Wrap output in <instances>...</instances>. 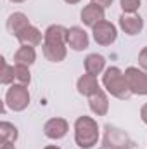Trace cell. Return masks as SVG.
I'll list each match as a JSON object with an SVG mask.
<instances>
[{"label": "cell", "instance_id": "1", "mask_svg": "<svg viewBox=\"0 0 147 149\" xmlns=\"http://www.w3.org/2000/svg\"><path fill=\"white\" fill-rule=\"evenodd\" d=\"M74 142L80 149H92L99 142V125L90 116H80L74 121Z\"/></svg>", "mask_w": 147, "mask_h": 149}, {"label": "cell", "instance_id": "2", "mask_svg": "<svg viewBox=\"0 0 147 149\" xmlns=\"http://www.w3.org/2000/svg\"><path fill=\"white\" fill-rule=\"evenodd\" d=\"M102 85L107 90V94H111L112 97H116L119 101H126V99H130L133 95L130 92V88H128L125 73L118 66L106 68V71L102 73Z\"/></svg>", "mask_w": 147, "mask_h": 149}, {"label": "cell", "instance_id": "3", "mask_svg": "<svg viewBox=\"0 0 147 149\" xmlns=\"http://www.w3.org/2000/svg\"><path fill=\"white\" fill-rule=\"evenodd\" d=\"M133 146H135V142L125 130H121L114 125L104 127V137H102L104 149H133Z\"/></svg>", "mask_w": 147, "mask_h": 149}, {"label": "cell", "instance_id": "4", "mask_svg": "<svg viewBox=\"0 0 147 149\" xmlns=\"http://www.w3.org/2000/svg\"><path fill=\"white\" fill-rule=\"evenodd\" d=\"M30 90L28 87L24 85H19V83H12L9 88H7V94H5V106L10 108L12 111L21 113L24 111L28 106H30Z\"/></svg>", "mask_w": 147, "mask_h": 149}, {"label": "cell", "instance_id": "5", "mask_svg": "<svg viewBox=\"0 0 147 149\" xmlns=\"http://www.w3.org/2000/svg\"><path fill=\"white\" fill-rule=\"evenodd\" d=\"M125 78L128 88L133 95H147V71L130 66L125 70Z\"/></svg>", "mask_w": 147, "mask_h": 149}, {"label": "cell", "instance_id": "6", "mask_svg": "<svg viewBox=\"0 0 147 149\" xmlns=\"http://www.w3.org/2000/svg\"><path fill=\"white\" fill-rule=\"evenodd\" d=\"M92 33H94V40L99 43V45H102V47H107L111 43H114L116 42V38H118V30H116V26L111 23V21H101V23H97L94 28H92Z\"/></svg>", "mask_w": 147, "mask_h": 149}, {"label": "cell", "instance_id": "7", "mask_svg": "<svg viewBox=\"0 0 147 149\" xmlns=\"http://www.w3.org/2000/svg\"><path fill=\"white\" fill-rule=\"evenodd\" d=\"M69 130V123L64 118H50L45 125H43V134L45 137L52 139V141H59L62 137H66Z\"/></svg>", "mask_w": 147, "mask_h": 149}, {"label": "cell", "instance_id": "8", "mask_svg": "<svg viewBox=\"0 0 147 149\" xmlns=\"http://www.w3.org/2000/svg\"><path fill=\"white\" fill-rule=\"evenodd\" d=\"M66 43H68L69 49L80 52V50L88 49L90 40H88V35H87V31H85L83 28H80V26H71V28H68V33H66Z\"/></svg>", "mask_w": 147, "mask_h": 149}, {"label": "cell", "instance_id": "9", "mask_svg": "<svg viewBox=\"0 0 147 149\" xmlns=\"http://www.w3.org/2000/svg\"><path fill=\"white\" fill-rule=\"evenodd\" d=\"M42 50L47 61L50 63H61L68 56V43H59V42H43Z\"/></svg>", "mask_w": 147, "mask_h": 149}, {"label": "cell", "instance_id": "10", "mask_svg": "<svg viewBox=\"0 0 147 149\" xmlns=\"http://www.w3.org/2000/svg\"><path fill=\"white\" fill-rule=\"evenodd\" d=\"M80 16H81L83 24H85V26H88V28H94L97 23H101V21H104V19H106L104 9H102V7H99V5H95V3H92V2L81 9V14H80Z\"/></svg>", "mask_w": 147, "mask_h": 149}, {"label": "cell", "instance_id": "11", "mask_svg": "<svg viewBox=\"0 0 147 149\" xmlns=\"http://www.w3.org/2000/svg\"><path fill=\"white\" fill-rule=\"evenodd\" d=\"M119 28L126 35H130V37L139 35L144 30V19L139 14H121V17H119Z\"/></svg>", "mask_w": 147, "mask_h": 149}, {"label": "cell", "instance_id": "12", "mask_svg": "<svg viewBox=\"0 0 147 149\" xmlns=\"http://www.w3.org/2000/svg\"><path fill=\"white\" fill-rule=\"evenodd\" d=\"M76 88H78V92H80L81 95H87V97H90V95H94L95 92L102 90V88H101V83H99V80H97V76L88 74V73L81 74V76L78 78Z\"/></svg>", "mask_w": 147, "mask_h": 149}, {"label": "cell", "instance_id": "13", "mask_svg": "<svg viewBox=\"0 0 147 149\" xmlns=\"http://www.w3.org/2000/svg\"><path fill=\"white\" fill-rule=\"evenodd\" d=\"M88 106H90V111L97 116H106L109 111V99H107V94L104 90H99L95 92L94 95L88 97Z\"/></svg>", "mask_w": 147, "mask_h": 149}, {"label": "cell", "instance_id": "14", "mask_svg": "<svg viewBox=\"0 0 147 149\" xmlns=\"http://www.w3.org/2000/svg\"><path fill=\"white\" fill-rule=\"evenodd\" d=\"M28 26H31V23H30V19H28V16L24 12H14L7 19V30L14 37H17L19 33H23Z\"/></svg>", "mask_w": 147, "mask_h": 149}, {"label": "cell", "instance_id": "15", "mask_svg": "<svg viewBox=\"0 0 147 149\" xmlns=\"http://www.w3.org/2000/svg\"><path fill=\"white\" fill-rule=\"evenodd\" d=\"M17 42L21 43V45H26V47H38L40 43H42V40H43V33L38 30L37 26H28L23 33H19L17 35Z\"/></svg>", "mask_w": 147, "mask_h": 149}, {"label": "cell", "instance_id": "16", "mask_svg": "<svg viewBox=\"0 0 147 149\" xmlns=\"http://www.w3.org/2000/svg\"><path fill=\"white\" fill-rule=\"evenodd\" d=\"M106 71V59L101 54H88L85 57V73L88 74H102Z\"/></svg>", "mask_w": 147, "mask_h": 149}, {"label": "cell", "instance_id": "17", "mask_svg": "<svg viewBox=\"0 0 147 149\" xmlns=\"http://www.w3.org/2000/svg\"><path fill=\"white\" fill-rule=\"evenodd\" d=\"M35 61H37L35 47L21 45V47L17 49V52L14 54V64H21V66H28V68H30Z\"/></svg>", "mask_w": 147, "mask_h": 149}, {"label": "cell", "instance_id": "18", "mask_svg": "<svg viewBox=\"0 0 147 149\" xmlns=\"http://www.w3.org/2000/svg\"><path fill=\"white\" fill-rule=\"evenodd\" d=\"M17 135L19 132L14 123H9V121L0 123V142H16Z\"/></svg>", "mask_w": 147, "mask_h": 149}, {"label": "cell", "instance_id": "19", "mask_svg": "<svg viewBox=\"0 0 147 149\" xmlns=\"http://www.w3.org/2000/svg\"><path fill=\"white\" fill-rule=\"evenodd\" d=\"M14 81L19 85L28 87L31 83V73L28 66H21V64H14Z\"/></svg>", "mask_w": 147, "mask_h": 149}, {"label": "cell", "instance_id": "20", "mask_svg": "<svg viewBox=\"0 0 147 149\" xmlns=\"http://www.w3.org/2000/svg\"><path fill=\"white\" fill-rule=\"evenodd\" d=\"M2 61V70H0V83L2 85H10L14 81V66L7 64L5 57H0Z\"/></svg>", "mask_w": 147, "mask_h": 149}, {"label": "cell", "instance_id": "21", "mask_svg": "<svg viewBox=\"0 0 147 149\" xmlns=\"http://www.w3.org/2000/svg\"><path fill=\"white\" fill-rule=\"evenodd\" d=\"M123 14H135L140 7V0H119Z\"/></svg>", "mask_w": 147, "mask_h": 149}, {"label": "cell", "instance_id": "22", "mask_svg": "<svg viewBox=\"0 0 147 149\" xmlns=\"http://www.w3.org/2000/svg\"><path fill=\"white\" fill-rule=\"evenodd\" d=\"M139 66L147 71V47H144L139 54Z\"/></svg>", "mask_w": 147, "mask_h": 149}, {"label": "cell", "instance_id": "23", "mask_svg": "<svg viewBox=\"0 0 147 149\" xmlns=\"http://www.w3.org/2000/svg\"><path fill=\"white\" fill-rule=\"evenodd\" d=\"M92 3H95V5H99V7H102L104 10L107 9V7H111V3H112V0H90Z\"/></svg>", "mask_w": 147, "mask_h": 149}, {"label": "cell", "instance_id": "24", "mask_svg": "<svg viewBox=\"0 0 147 149\" xmlns=\"http://www.w3.org/2000/svg\"><path fill=\"white\" fill-rule=\"evenodd\" d=\"M140 120H142V121L147 125V102L142 106V108H140Z\"/></svg>", "mask_w": 147, "mask_h": 149}, {"label": "cell", "instance_id": "25", "mask_svg": "<svg viewBox=\"0 0 147 149\" xmlns=\"http://www.w3.org/2000/svg\"><path fill=\"white\" fill-rule=\"evenodd\" d=\"M0 149H16V146H14V142H2Z\"/></svg>", "mask_w": 147, "mask_h": 149}, {"label": "cell", "instance_id": "26", "mask_svg": "<svg viewBox=\"0 0 147 149\" xmlns=\"http://www.w3.org/2000/svg\"><path fill=\"white\" fill-rule=\"evenodd\" d=\"M66 3H69V5H74V3H80L81 0H64Z\"/></svg>", "mask_w": 147, "mask_h": 149}, {"label": "cell", "instance_id": "27", "mask_svg": "<svg viewBox=\"0 0 147 149\" xmlns=\"http://www.w3.org/2000/svg\"><path fill=\"white\" fill-rule=\"evenodd\" d=\"M43 149H61L59 146H47V148H43Z\"/></svg>", "mask_w": 147, "mask_h": 149}, {"label": "cell", "instance_id": "28", "mask_svg": "<svg viewBox=\"0 0 147 149\" xmlns=\"http://www.w3.org/2000/svg\"><path fill=\"white\" fill-rule=\"evenodd\" d=\"M10 2H14V3H23V2H26V0H10Z\"/></svg>", "mask_w": 147, "mask_h": 149}]
</instances>
